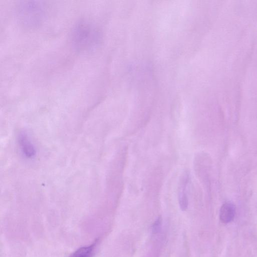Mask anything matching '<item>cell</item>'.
Here are the masks:
<instances>
[{
  "label": "cell",
  "mask_w": 257,
  "mask_h": 257,
  "mask_svg": "<svg viewBox=\"0 0 257 257\" xmlns=\"http://www.w3.org/2000/svg\"><path fill=\"white\" fill-rule=\"evenodd\" d=\"M100 40V34L95 25L91 22L82 21L72 29L71 41L73 47L81 52L95 50Z\"/></svg>",
  "instance_id": "1"
},
{
  "label": "cell",
  "mask_w": 257,
  "mask_h": 257,
  "mask_svg": "<svg viewBox=\"0 0 257 257\" xmlns=\"http://www.w3.org/2000/svg\"><path fill=\"white\" fill-rule=\"evenodd\" d=\"M18 8L19 20L28 27H34L40 24L44 17L43 6L39 2H24Z\"/></svg>",
  "instance_id": "2"
},
{
  "label": "cell",
  "mask_w": 257,
  "mask_h": 257,
  "mask_svg": "<svg viewBox=\"0 0 257 257\" xmlns=\"http://www.w3.org/2000/svg\"><path fill=\"white\" fill-rule=\"evenodd\" d=\"M19 144L23 154L27 158H32L35 155V147L27 134L22 133L19 135Z\"/></svg>",
  "instance_id": "3"
},
{
  "label": "cell",
  "mask_w": 257,
  "mask_h": 257,
  "mask_svg": "<svg viewBox=\"0 0 257 257\" xmlns=\"http://www.w3.org/2000/svg\"><path fill=\"white\" fill-rule=\"evenodd\" d=\"M188 175L186 174L183 177L181 183L179 193V204L181 210H186L188 206V200L187 194V187L188 182Z\"/></svg>",
  "instance_id": "4"
},
{
  "label": "cell",
  "mask_w": 257,
  "mask_h": 257,
  "mask_svg": "<svg viewBox=\"0 0 257 257\" xmlns=\"http://www.w3.org/2000/svg\"><path fill=\"white\" fill-rule=\"evenodd\" d=\"M236 214V208L231 203H225L221 207L220 210V219L223 223H229L234 218Z\"/></svg>",
  "instance_id": "5"
},
{
  "label": "cell",
  "mask_w": 257,
  "mask_h": 257,
  "mask_svg": "<svg viewBox=\"0 0 257 257\" xmlns=\"http://www.w3.org/2000/svg\"><path fill=\"white\" fill-rule=\"evenodd\" d=\"M97 241L89 246L83 247L74 252L69 257H93Z\"/></svg>",
  "instance_id": "6"
},
{
  "label": "cell",
  "mask_w": 257,
  "mask_h": 257,
  "mask_svg": "<svg viewBox=\"0 0 257 257\" xmlns=\"http://www.w3.org/2000/svg\"><path fill=\"white\" fill-rule=\"evenodd\" d=\"M162 225V219L160 217L154 223L153 226V231L154 234H157L161 230Z\"/></svg>",
  "instance_id": "7"
}]
</instances>
